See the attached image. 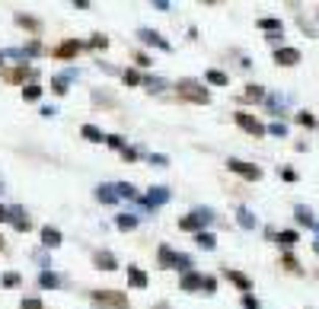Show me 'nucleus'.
Masks as SVG:
<instances>
[{
	"mask_svg": "<svg viewBox=\"0 0 319 309\" xmlns=\"http://www.w3.org/2000/svg\"><path fill=\"white\" fill-rule=\"evenodd\" d=\"M176 92H179V99H185V102H198V105H208L211 102V92L198 80H188V77L176 83Z\"/></svg>",
	"mask_w": 319,
	"mask_h": 309,
	"instance_id": "nucleus-1",
	"label": "nucleus"
},
{
	"mask_svg": "<svg viewBox=\"0 0 319 309\" xmlns=\"http://www.w3.org/2000/svg\"><path fill=\"white\" fill-rule=\"evenodd\" d=\"M90 300L96 306H109V309H128V296L122 290H90Z\"/></svg>",
	"mask_w": 319,
	"mask_h": 309,
	"instance_id": "nucleus-2",
	"label": "nucleus"
},
{
	"mask_svg": "<svg viewBox=\"0 0 319 309\" xmlns=\"http://www.w3.org/2000/svg\"><path fill=\"white\" fill-rule=\"evenodd\" d=\"M211 220H214V213H211L208 207H195L192 213H188V217L179 220V230H185V233H201Z\"/></svg>",
	"mask_w": 319,
	"mask_h": 309,
	"instance_id": "nucleus-3",
	"label": "nucleus"
},
{
	"mask_svg": "<svg viewBox=\"0 0 319 309\" xmlns=\"http://www.w3.org/2000/svg\"><path fill=\"white\" fill-rule=\"evenodd\" d=\"M233 118H236V125H240V128L246 131V134H252V137H262V134H268V128H265L262 121H258V118H252L249 112H236Z\"/></svg>",
	"mask_w": 319,
	"mask_h": 309,
	"instance_id": "nucleus-4",
	"label": "nucleus"
},
{
	"mask_svg": "<svg viewBox=\"0 0 319 309\" xmlns=\"http://www.w3.org/2000/svg\"><path fill=\"white\" fill-rule=\"evenodd\" d=\"M227 166H230V172H236V175H243V179H249V182H258V179H262V169H258V166H255V163H243V160H230Z\"/></svg>",
	"mask_w": 319,
	"mask_h": 309,
	"instance_id": "nucleus-5",
	"label": "nucleus"
},
{
	"mask_svg": "<svg viewBox=\"0 0 319 309\" xmlns=\"http://www.w3.org/2000/svg\"><path fill=\"white\" fill-rule=\"evenodd\" d=\"M140 201V207H160V204H166L169 201V188H163V185H153L147 198H137Z\"/></svg>",
	"mask_w": 319,
	"mask_h": 309,
	"instance_id": "nucleus-6",
	"label": "nucleus"
},
{
	"mask_svg": "<svg viewBox=\"0 0 319 309\" xmlns=\"http://www.w3.org/2000/svg\"><path fill=\"white\" fill-rule=\"evenodd\" d=\"M80 48H83V42H77V39H67V42H61L57 48L51 51L57 61H70V57H77L80 54Z\"/></svg>",
	"mask_w": 319,
	"mask_h": 309,
	"instance_id": "nucleus-7",
	"label": "nucleus"
},
{
	"mask_svg": "<svg viewBox=\"0 0 319 309\" xmlns=\"http://www.w3.org/2000/svg\"><path fill=\"white\" fill-rule=\"evenodd\" d=\"M0 77H4L7 83H26V77H39V74H35L32 67L22 64V67H4V70H0Z\"/></svg>",
	"mask_w": 319,
	"mask_h": 309,
	"instance_id": "nucleus-8",
	"label": "nucleus"
},
{
	"mask_svg": "<svg viewBox=\"0 0 319 309\" xmlns=\"http://www.w3.org/2000/svg\"><path fill=\"white\" fill-rule=\"evenodd\" d=\"M201 287H205V274H198V271H188L179 281V290H185V293H198Z\"/></svg>",
	"mask_w": 319,
	"mask_h": 309,
	"instance_id": "nucleus-9",
	"label": "nucleus"
},
{
	"mask_svg": "<svg viewBox=\"0 0 319 309\" xmlns=\"http://www.w3.org/2000/svg\"><path fill=\"white\" fill-rule=\"evenodd\" d=\"M137 39L144 42V45H153V48H163V51H169V48H172V45L163 39L160 32H153V29H140V32H137Z\"/></svg>",
	"mask_w": 319,
	"mask_h": 309,
	"instance_id": "nucleus-10",
	"label": "nucleus"
},
{
	"mask_svg": "<svg viewBox=\"0 0 319 309\" xmlns=\"http://www.w3.org/2000/svg\"><path fill=\"white\" fill-rule=\"evenodd\" d=\"M10 223H13L16 233H29V227H32V220L26 217V210H22V207H10Z\"/></svg>",
	"mask_w": 319,
	"mask_h": 309,
	"instance_id": "nucleus-11",
	"label": "nucleus"
},
{
	"mask_svg": "<svg viewBox=\"0 0 319 309\" xmlns=\"http://www.w3.org/2000/svg\"><path fill=\"white\" fill-rule=\"evenodd\" d=\"M275 64H281V67L300 64V51H297V48H278V51H275Z\"/></svg>",
	"mask_w": 319,
	"mask_h": 309,
	"instance_id": "nucleus-12",
	"label": "nucleus"
},
{
	"mask_svg": "<svg viewBox=\"0 0 319 309\" xmlns=\"http://www.w3.org/2000/svg\"><path fill=\"white\" fill-rule=\"evenodd\" d=\"M223 277H227L230 284H236V287H240L243 293H249L252 290V281L243 274V271H230V268H223Z\"/></svg>",
	"mask_w": 319,
	"mask_h": 309,
	"instance_id": "nucleus-13",
	"label": "nucleus"
},
{
	"mask_svg": "<svg viewBox=\"0 0 319 309\" xmlns=\"http://www.w3.org/2000/svg\"><path fill=\"white\" fill-rule=\"evenodd\" d=\"M93 265H96L99 271H115V268H118V261H115L112 252H96V255H93Z\"/></svg>",
	"mask_w": 319,
	"mask_h": 309,
	"instance_id": "nucleus-14",
	"label": "nucleus"
},
{
	"mask_svg": "<svg viewBox=\"0 0 319 309\" xmlns=\"http://www.w3.org/2000/svg\"><path fill=\"white\" fill-rule=\"evenodd\" d=\"M255 26L262 29V32H271V35H281V32H284V22L275 19V16H262V19L255 22Z\"/></svg>",
	"mask_w": 319,
	"mask_h": 309,
	"instance_id": "nucleus-15",
	"label": "nucleus"
},
{
	"mask_svg": "<svg viewBox=\"0 0 319 309\" xmlns=\"http://www.w3.org/2000/svg\"><path fill=\"white\" fill-rule=\"evenodd\" d=\"M128 284H131V287H137V290H144V287H147V274H144L137 265H128Z\"/></svg>",
	"mask_w": 319,
	"mask_h": 309,
	"instance_id": "nucleus-16",
	"label": "nucleus"
},
{
	"mask_svg": "<svg viewBox=\"0 0 319 309\" xmlns=\"http://www.w3.org/2000/svg\"><path fill=\"white\" fill-rule=\"evenodd\" d=\"M176 255H179V252H172L169 245H160V249H157V261H160V268H176Z\"/></svg>",
	"mask_w": 319,
	"mask_h": 309,
	"instance_id": "nucleus-17",
	"label": "nucleus"
},
{
	"mask_svg": "<svg viewBox=\"0 0 319 309\" xmlns=\"http://www.w3.org/2000/svg\"><path fill=\"white\" fill-rule=\"evenodd\" d=\"M294 217H297L300 227H313V230H316V220H313V210H310V207L297 204V207H294Z\"/></svg>",
	"mask_w": 319,
	"mask_h": 309,
	"instance_id": "nucleus-18",
	"label": "nucleus"
},
{
	"mask_svg": "<svg viewBox=\"0 0 319 309\" xmlns=\"http://www.w3.org/2000/svg\"><path fill=\"white\" fill-rule=\"evenodd\" d=\"M96 201H102V204H115V201H118L115 185H99L96 188Z\"/></svg>",
	"mask_w": 319,
	"mask_h": 309,
	"instance_id": "nucleus-19",
	"label": "nucleus"
},
{
	"mask_svg": "<svg viewBox=\"0 0 319 309\" xmlns=\"http://www.w3.org/2000/svg\"><path fill=\"white\" fill-rule=\"evenodd\" d=\"M42 245L57 249V245H61V233H57L54 227H42Z\"/></svg>",
	"mask_w": 319,
	"mask_h": 309,
	"instance_id": "nucleus-20",
	"label": "nucleus"
},
{
	"mask_svg": "<svg viewBox=\"0 0 319 309\" xmlns=\"http://www.w3.org/2000/svg\"><path fill=\"white\" fill-rule=\"evenodd\" d=\"M236 220H240V227H243V230H255V227H258L255 213H252V210H246V207L236 210Z\"/></svg>",
	"mask_w": 319,
	"mask_h": 309,
	"instance_id": "nucleus-21",
	"label": "nucleus"
},
{
	"mask_svg": "<svg viewBox=\"0 0 319 309\" xmlns=\"http://www.w3.org/2000/svg\"><path fill=\"white\" fill-rule=\"evenodd\" d=\"M80 134H83L90 144H102V140H105V134H102L96 125H83V128H80Z\"/></svg>",
	"mask_w": 319,
	"mask_h": 309,
	"instance_id": "nucleus-22",
	"label": "nucleus"
},
{
	"mask_svg": "<svg viewBox=\"0 0 319 309\" xmlns=\"http://www.w3.org/2000/svg\"><path fill=\"white\" fill-rule=\"evenodd\" d=\"M57 284H61V277H57L54 271H42V274H39V287L42 290H54Z\"/></svg>",
	"mask_w": 319,
	"mask_h": 309,
	"instance_id": "nucleus-23",
	"label": "nucleus"
},
{
	"mask_svg": "<svg viewBox=\"0 0 319 309\" xmlns=\"http://www.w3.org/2000/svg\"><path fill=\"white\" fill-rule=\"evenodd\" d=\"M205 80L211 83V86H230V80H227V74H223V70H208Z\"/></svg>",
	"mask_w": 319,
	"mask_h": 309,
	"instance_id": "nucleus-24",
	"label": "nucleus"
},
{
	"mask_svg": "<svg viewBox=\"0 0 319 309\" xmlns=\"http://www.w3.org/2000/svg\"><path fill=\"white\" fill-rule=\"evenodd\" d=\"M240 99H243V102H258V99H265V89L258 86V83H252V86L246 89V92H243Z\"/></svg>",
	"mask_w": 319,
	"mask_h": 309,
	"instance_id": "nucleus-25",
	"label": "nucleus"
},
{
	"mask_svg": "<svg viewBox=\"0 0 319 309\" xmlns=\"http://www.w3.org/2000/svg\"><path fill=\"white\" fill-rule=\"evenodd\" d=\"M195 242H198V245H201V249H208V252H211V249H214V245H217V239H214V233H208V230H201V233H195Z\"/></svg>",
	"mask_w": 319,
	"mask_h": 309,
	"instance_id": "nucleus-26",
	"label": "nucleus"
},
{
	"mask_svg": "<svg viewBox=\"0 0 319 309\" xmlns=\"http://www.w3.org/2000/svg\"><path fill=\"white\" fill-rule=\"evenodd\" d=\"M122 80H125V86H140V83H144V77H140V74H137L134 67L122 70Z\"/></svg>",
	"mask_w": 319,
	"mask_h": 309,
	"instance_id": "nucleus-27",
	"label": "nucleus"
},
{
	"mask_svg": "<svg viewBox=\"0 0 319 309\" xmlns=\"http://www.w3.org/2000/svg\"><path fill=\"white\" fill-rule=\"evenodd\" d=\"M16 26L29 29V32H39V29H42V26H39V19H32V16H26V13H16Z\"/></svg>",
	"mask_w": 319,
	"mask_h": 309,
	"instance_id": "nucleus-28",
	"label": "nucleus"
},
{
	"mask_svg": "<svg viewBox=\"0 0 319 309\" xmlns=\"http://www.w3.org/2000/svg\"><path fill=\"white\" fill-rule=\"evenodd\" d=\"M118 230H134L137 227V217H134V213H118Z\"/></svg>",
	"mask_w": 319,
	"mask_h": 309,
	"instance_id": "nucleus-29",
	"label": "nucleus"
},
{
	"mask_svg": "<svg viewBox=\"0 0 319 309\" xmlns=\"http://www.w3.org/2000/svg\"><path fill=\"white\" fill-rule=\"evenodd\" d=\"M144 86H147V92H163V89H166V80H163V77H147Z\"/></svg>",
	"mask_w": 319,
	"mask_h": 309,
	"instance_id": "nucleus-30",
	"label": "nucleus"
},
{
	"mask_svg": "<svg viewBox=\"0 0 319 309\" xmlns=\"http://www.w3.org/2000/svg\"><path fill=\"white\" fill-rule=\"evenodd\" d=\"M115 192H118V198H131V201H137L134 185H128V182H118V185H115Z\"/></svg>",
	"mask_w": 319,
	"mask_h": 309,
	"instance_id": "nucleus-31",
	"label": "nucleus"
},
{
	"mask_svg": "<svg viewBox=\"0 0 319 309\" xmlns=\"http://www.w3.org/2000/svg\"><path fill=\"white\" fill-rule=\"evenodd\" d=\"M42 96V86H35V83H29V86H22V99L26 102H35Z\"/></svg>",
	"mask_w": 319,
	"mask_h": 309,
	"instance_id": "nucleus-32",
	"label": "nucleus"
},
{
	"mask_svg": "<svg viewBox=\"0 0 319 309\" xmlns=\"http://www.w3.org/2000/svg\"><path fill=\"white\" fill-rule=\"evenodd\" d=\"M67 83H70L67 77H51V89L57 92V96H64V92L70 89V86H67Z\"/></svg>",
	"mask_w": 319,
	"mask_h": 309,
	"instance_id": "nucleus-33",
	"label": "nucleus"
},
{
	"mask_svg": "<svg viewBox=\"0 0 319 309\" xmlns=\"http://www.w3.org/2000/svg\"><path fill=\"white\" fill-rule=\"evenodd\" d=\"M278 242L281 245H294V242H297V230H281L278 233Z\"/></svg>",
	"mask_w": 319,
	"mask_h": 309,
	"instance_id": "nucleus-34",
	"label": "nucleus"
},
{
	"mask_svg": "<svg viewBox=\"0 0 319 309\" xmlns=\"http://www.w3.org/2000/svg\"><path fill=\"white\" fill-rule=\"evenodd\" d=\"M0 284H4V287H19V284H22V277L16 274V271H7V274L0 277Z\"/></svg>",
	"mask_w": 319,
	"mask_h": 309,
	"instance_id": "nucleus-35",
	"label": "nucleus"
},
{
	"mask_svg": "<svg viewBox=\"0 0 319 309\" xmlns=\"http://www.w3.org/2000/svg\"><path fill=\"white\" fill-rule=\"evenodd\" d=\"M105 144H109V147H115V150H125V147H128L122 134H105Z\"/></svg>",
	"mask_w": 319,
	"mask_h": 309,
	"instance_id": "nucleus-36",
	"label": "nucleus"
},
{
	"mask_svg": "<svg viewBox=\"0 0 319 309\" xmlns=\"http://www.w3.org/2000/svg\"><path fill=\"white\" fill-rule=\"evenodd\" d=\"M19 306H22V309H45L39 296H22V300H19Z\"/></svg>",
	"mask_w": 319,
	"mask_h": 309,
	"instance_id": "nucleus-37",
	"label": "nucleus"
},
{
	"mask_svg": "<svg viewBox=\"0 0 319 309\" xmlns=\"http://www.w3.org/2000/svg\"><path fill=\"white\" fill-rule=\"evenodd\" d=\"M281 265H284L287 271H294V274H297V271H300V265H297V258H294L291 252H287V255H281Z\"/></svg>",
	"mask_w": 319,
	"mask_h": 309,
	"instance_id": "nucleus-38",
	"label": "nucleus"
},
{
	"mask_svg": "<svg viewBox=\"0 0 319 309\" xmlns=\"http://www.w3.org/2000/svg\"><path fill=\"white\" fill-rule=\"evenodd\" d=\"M268 134H275V137H287V125H284V121L268 125Z\"/></svg>",
	"mask_w": 319,
	"mask_h": 309,
	"instance_id": "nucleus-39",
	"label": "nucleus"
},
{
	"mask_svg": "<svg viewBox=\"0 0 319 309\" xmlns=\"http://www.w3.org/2000/svg\"><path fill=\"white\" fill-rule=\"evenodd\" d=\"M176 268H179V271H185V274H188V268H192V258H188L185 252H179V255H176Z\"/></svg>",
	"mask_w": 319,
	"mask_h": 309,
	"instance_id": "nucleus-40",
	"label": "nucleus"
},
{
	"mask_svg": "<svg viewBox=\"0 0 319 309\" xmlns=\"http://www.w3.org/2000/svg\"><path fill=\"white\" fill-rule=\"evenodd\" d=\"M297 121H300L303 128H316V118H313L310 112H297Z\"/></svg>",
	"mask_w": 319,
	"mask_h": 309,
	"instance_id": "nucleus-41",
	"label": "nucleus"
},
{
	"mask_svg": "<svg viewBox=\"0 0 319 309\" xmlns=\"http://www.w3.org/2000/svg\"><path fill=\"white\" fill-rule=\"evenodd\" d=\"M243 309H262V303H258L252 293H243Z\"/></svg>",
	"mask_w": 319,
	"mask_h": 309,
	"instance_id": "nucleus-42",
	"label": "nucleus"
},
{
	"mask_svg": "<svg viewBox=\"0 0 319 309\" xmlns=\"http://www.w3.org/2000/svg\"><path fill=\"white\" fill-rule=\"evenodd\" d=\"M90 48H109V39H105V35H93V39H90Z\"/></svg>",
	"mask_w": 319,
	"mask_h": 309,
	"instance_id": "nucleus-43",
	"label": "nucleus"
},
{
	"mask_svg": "<svg viewBox=\"0 0 319 309\" xmlns=\"http://www.w3.org/2000/svg\"><path fill=\"white\" fill-rule=\"evenodd\" d=\"M205 293H214L217 290V277H211V274H205V287H201Z\"/></svg>",
	"mask_w": 319,
	"mask_h": 309,
	"instance_id": "nucleus-44",
	"label": "nucleus"
},
{
	"mask_svg": "<svg viewBox=\"0 0 319 309\" xmlns=\"http://www.w3.org/2000/svg\"><path fill=\"white\" fill-rule=\"evenodd\" d=\"M150 163L153 166H169V157H163V153H150Z\"/></svg>",
	"mask_w": 319,
	"mask_h": 309,
	"instance_id": "nucleus-45",
	"label": "nucleus"
},
{
	"mask_svg": "<svg viewBox=\"0 0 319 309\" xmlns=\"http://www.w3.org/2000/svg\"><path fill=\"white\" fill-rule=\"evenodd\" d=\"M122 160H125V163H134V160H137V150H134V147H125V150H122Z\"/></svg>",
	"mask_w": 319,
	"mask_h": 309,
	"instance_id": "nucleus-46",
	"label": "nucleus"
},
{
	"mask_svg": "<svg viewBox=\"0 0 319 309\" xmlns=\"http://www.w3.org/2000/svg\"><path fill=\"white\" fill-rule=\"evenodd\" d=\"M134 61H137V67H150V64H153V61H150V57H147L144 51H137V54H134Z\"/></svg>",
	"mask_w": 319,
	"mask_h": 309,
	"instance_id": "nucleus-47",
	"label": "nucleus"
},
{
	"mask_svg": "<svg viewBox=\"0 0 319 309\" xmlns=\"http://www.w3.org/2000/svg\"><path fill=\"white\" fill-rule=\"evenodd\" d=\"M153 10H160V13H166V10H169V4H166V0H153Z\"/></svg>",
	"mask_w": 319,
	"mask_h": 309,
	"instance_id": "nucleus-48",
	"label": "nucleus"
},
{
	"mask_svg": "<svg viewBox=\"0 0 319 309\" xmlns=\"http://www.w3.org/2000/svg\"><path fill=\"white\" fill-rule=\"evenodd\" d=\"M281 175H284L287 182H297V172H294V169H281Z\"/></svg>",
	"mask_w": 319,
	"mask_h": 309,
	"instance_id": "nucleus-49",
	"label": "nucleus"
},
{
	"mask_svg": "<svg viewBox=\"0 0 319 309\" xmlns=\"http://www.w3.org/2000/svg\"><path fill=\"white\" fill-rule=\"evenodd\" d=\"M4 220H10V210H7V207H0V223H4Z\"/></svg>",
	"mask_w": 319,
	"mask_h": 309,
	"instance_id": "nucleus-50",
	"label": "nucleus"
},
{
	"mask_svg": "<svg viewBox=\"0 0 319 309\" xmlns=\"http://www.w3.org/2000/svg\"><path fill=\"white\" fill-rule=\"evenodd\" d=\"M153 309H169V303H157V306H153Z\"/></svg>",
	"mask_w": 319,
	"mask_h": 309,
	"instance_id": "nucleus-51",
	"label": "nucleus"
},
{
	"mask_svg": "<svg viewBox=\"0 0 319 309\" xmlns=\"http://www.w3.org/2000/svg\"><path fill=\"white\" fill-rule=\"evenodd\" d=\"M0 64H4V51H0Z\"/></svg>",
	"mask_w": 319,
	"mask_h": 309,
	"instance_id": "nucleus-52",
	"label": "nucleus"
},
{
	"mask_svg": "<svg viewBox=\"0 0 319 309\" xmlns=\"http://www.w3.org/2000/svg\"><path fill=\"white\" fill-rule=\"evenodd\" d=\"M0 249H4V236H0Z\"/></svg>",
	"mask_w": 319,
	"mask_h": 309,
	"instance_id": "nucleus-53",
	"label": "nucleus"
},
{
	"mask_svg": "<svg viewBox=\"0 0 319 309\" xmlns=\"http://www.w3.org/2000/svg\"><path fill=\"white\" fill-rule=\"evenodd\" d=\"M316 233H319V223H316Z\"/></svg>",
	"mask_w": 319,
	"mask_h": 309,
	"instance_id": "nucleus-54",
	"label": "nucleus"
}]
</instances>
